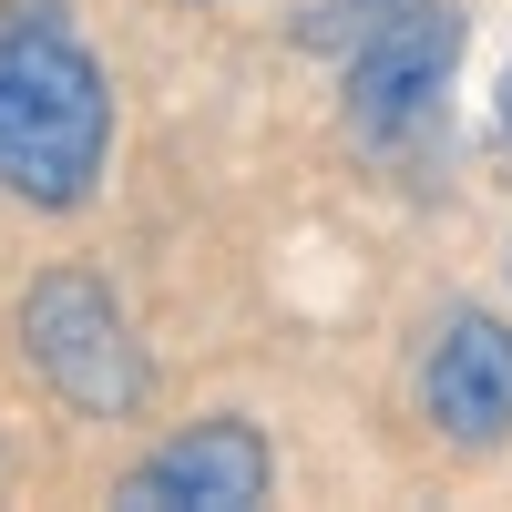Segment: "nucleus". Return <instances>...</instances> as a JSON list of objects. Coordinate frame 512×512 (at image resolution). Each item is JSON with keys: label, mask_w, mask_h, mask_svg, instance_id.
<instances>
[{"label": "nucleus", "mask_w": 512, "mask_h": 512, "mask_svg": "<svg viewBox=\"0 0 512 512\" xmlns=\"http://www.w3.org/2000/svg\"><path fill=\"white\" fill-rule=\"evenodd\" d=\"M267 482H277V461L246 420H195L185 441H164L154 461L123 472V502L134 512H175V502L185 512H246V502H267Z\"/></svg>", "instance_id": "20e7f679"}, {"label": "nucleus", "mask_w": 512, "mask_h": 512, "mask_svg": "<svg viewBox=\"0 0 512 512\" xmlns=\"http://www.w3.org/2000/svg\"><path fill=\"white\" fill-rule=\"evenodd\" d=\"M420 400H431L441 441H461V451L512 441V328H502V318H482V308H461V318L431 338Z\"/></svg>", "instance_id": "39448f33"}, {"label": "nucleus", "mask_w": 512, "mask_h": 512, "mask_svg": "<svg viewBox=\"0 0 512 512\" xmlns=\"http://www.w3.org/2000/svg\"><path fill=\"white\" fill-rule=\"evenodd\" d=\"M461 31L472 21H461L451 0H400V11H379L359 31V52H349V123L369 144L410 134V123L441 103V82L461 62Z\"/></svg>", "instance_id": "7ed1b4c3"}, {"label": "nucleus", "mask_w": 512, "mask_h": 512, "mask_svg": "<svg viewBox=\"0 0 512 512\" xmlns=\"http://www.w3.org/2000/svg\"><path fill=\"white\" fill-rule=\"evenodd\" d=\"M492 113H502V134H512V72H502V93H492Z\"/></svg>", "instance_id": "0eeeda50"}, {"label": "nucleus", "mask_w": 512, "mask_h": 512, "mask_svg": "<svg viewBox=\"0 0 512 512\" xmlns=\"http://www.w3.org/2000/svg\"><path fill=\"white\" fill-rule=\"evenodd\" d=\"M21 349L82 420H123L144 400V349H134V328H123L113 287L82 277V267H52L21 297Z\"/></svg>", "instance_id": "f03ea898"}, {"label": "nucleus", "mask_w": 512, "mask_h": 512, "mask_svg": "<svg viewBox=\"0 0 512 512\" xmlns=\"http://www.w3.org/2000/svg\"><path fill=\"white\" fill-rule=\"evenodd\" d=\"M113 154V93L103 62L52 21V11H11L0 21V195L21 205H82Z\"/></svg>", "instance_id": "f257e3e1"}, {"label": "nucleus", "mask_w": 512, "mask_h": 512, "mask_svg": "<svg viewBox=\"0 0 512 512\" xmlns=\"http://www.w3.org/2000/svg\"><path fill=\"white\" fill-rule=\"evenodd\" d=\"M379 11H400V0H318V21H308V41H338V31H369Z\"/></svg>", "instance_id": "423d86ee"}]
</instances>
